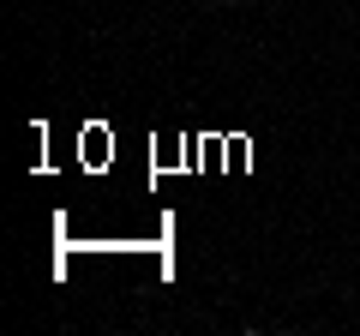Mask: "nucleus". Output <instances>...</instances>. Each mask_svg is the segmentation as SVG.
Listing matches in <instances>:
<instances>
[{
  "mask_svg": "<svg viewBox=\"0 0 360 336\" xmlns=\"http://www.w3.org/2000/svg\"><path fill=\"white\" fill-rule=\"evenodd\" d=\"M229 6H234V0H229Z\"/></svg>",
  "mask_w": 360,
  "mask_h": 336,
  "instance_id": "f257e3e1",
  "label": "nucleus"
}]
</instances>
